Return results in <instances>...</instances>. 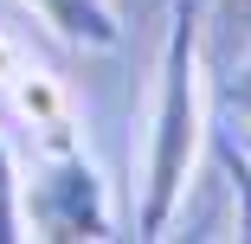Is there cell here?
<instances>
[{
  "mask_svg": "<svg viewBox=\"0 0 251 244\" xmlns=\"http://www.w3.org/2000/svg\"><path fill=\"white\" fill-rule=\"evenodd\" d=\"M200 65H206V32H200L193 0L174 13L168 45H161V84H155V116H148V167H142V238H161L193 186L200 141H206V90H200Z\"/></svg>",
  "mask_w": 251,
  "mask_h": 244,
  "instance_id": "6da1fadb",
  "label": "cell"
},
{
  "mask_svg": "<svg viewBox=\"0 0 251 244\" xmlns=\"http://www.w3.org/2000/svg\"><path fill=\"white\" fill-rule=\"evenodd\" d=\"M26 238H110V186L71 135H52V155L26 180Z\"/></svg>",
  "mask_w": 251,
  "mask_h": 244,
  "instance_id": "7a4b0ae2",
  "label": "cell"
},
{
  "mask_svg": "<svg viewBox=\"0 0 251 244\" xmlns=\"http://www.w3.org/2000/svg\"><path fill=\"white\" fill-rule=\"evenodd\" d=\"M26 7L65 45H90V52L116 45V7H110V0H26Z\"/></svg>",
  "mask_w": 251,
  "mask_h": 244,
  "instance_id": "3957f363",
  "label": "cell"
},
{
  "mask_svg": "<svg viewBox=\"0 0 251 244\" xmlns=\"http://www.w3.org/2000/svg\"><path fill=\"white\" fill-rule=\"evenodd\" d=\"M206 32L226 58H238L245 45H251V0H206Z\"/></svg>",
  "mask_w": 251,
  "mask_h": 244,
  "instance_id": "277c9868",
  "label": "cell"
},
{
  "mask_svg": "<svg viewBox=\"0 0 251 244\" xmlns=\"http://www.w3.org/2000/svg\"><path fill=\"white\" fill-rule=\"evenodd\" d=\"M26 238V180H20V161L0 135V244Z\"/></svg>",
  "mask_w": 251,
  "mask_h": 244,
  "instance_id": "5b68a950",
  "label": "cell"
},
{
  "mask_svg": "<svg viewBox=\"0 0 251 244\" xmlns=\"http://www.w3.org/2000/svg\"><path fill=\"white\" fill-rule=\"evenodd\" d=\"M219 161H226V186H232V238H251V161L232 141V129L219 141Z\"/></svg>",
  "mask_w": 251,
  "mask_h": 244,
  "instance_id": "8992f818",
  "label": "cell"
},
{
  "mask_svg": "<svg viewBox=\"0 0 251 244\" xmlns=\"http://www.w3.org/2000/svg\"><path fill=\"white\" fill-rule=\"evenodd\" d=\"M226 110H232V122H251V45L232 58V77H226Z\"/></svg>",
  "mask_w": 251,
  "mask_h": 244,
  "instance_id": "52a82bcc",
  "label": "cell"
},
{
  "mask_svg": "<svg viewBox=\"0 0 251 244\" xmlns=\"http://www.w3.org/2000/svg\"><path fill=\"white\" fill-rule=\"evenodd\" d=\"M13 77H20V45L0 32V84H13Z\"/></svg>",
  "mask_w": 251,
  "mask_h": 244,
  "instance_id": "ba28073f",
  "label": "cell"
},
{
  "mask_svg": "<svg viewBox=\"0 0 251 244\" xmlns=\"http://www.w3.org/2000/svg\"><path fill=\"white\" fill-rule=\"evenodd\" d=\"M232 141L245 148V161H251V122H232Z\"/></svg>",
  "mask_w": 251,
  "mask_h": 244,
  "instance_id": "9c48e42d",
  "label": "cell"
}]
</instances>
